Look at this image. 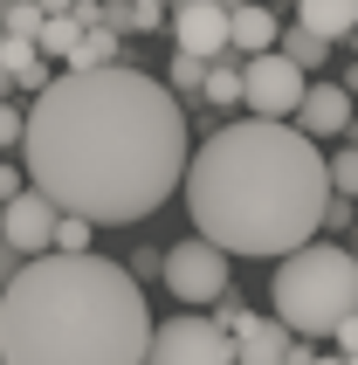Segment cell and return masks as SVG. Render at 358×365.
Returning a JSON list of instances; mask_svg holds the SVG:
<instances>
[{
  "label": "cell",
  "mask_w": 358,
  "mask_h": 365,
  "mask_svg": "<svg viewBox=\"0 0 358 365\" xmlns=\"http://www.w3.org/2000/svg\"><path fill=\"white\" fill-rule=\"evenodd\" d=\"M200 103H214V110H235V103H241V48H220V56H207Z\"/></svg>",
  "instance_id": "15"
},
{
  "label": "cell",
  "mask_w": 358,
  "mask_h": 365,
  "mask_svg": "<svg viewBox=\"0 0 358 365\" xmlns=\"http://www.w3.org/2000/svg\"><path fill=\"white\" fill-rule=\"evenodd\" d=\"M21 186H28V180H21V173H14V165H0V200H14V193H21Z\"/></svg>",
  "instance_id": "29"
},
{
  "label": "cell",
  "mask_w": 358,
  "mask_h": 365,
  "mask_svg": "<svg viewBox=\"0 0 358 365\" xmlns=\"http://www.w3.org/2000/svg\"><path fill=\"white\" fill-rule=\"evenodd\" d=\"M159 7H138V0H97V28H111V35H152V28H159Z\"/></svg>",
  "instance_id": "16"
},
{
  "label": "cell",
  "mask_w": 358,
  "mask_h": 365,
  "mask_svg": "<svg viewBox=\"0 0 358 365\" xmlns=\"http://www.w3.org/2000/svg\"><path fill=\"white\" fill-rule=\"evenodd\" d=\"M173 7V41L186 56H220L227 48V0H165Z\"/></svg>",
  "instance_id": "9"
},
{
  "label": "cell",
  "mask_w": 358,
  "mask_h": 365,
  "mask_svg": "<svg viewBox=\"0 0 358 365\" xmlns=\"http://www.w3.org/2000/svg\"><path fill=\"white\" fill-rule=\"evenodd\" d=\"M331 338H338V351H344V359H352V351H358V310H352V317H344L338 331H331Z\"/></svg>",
  "instance_id": "28"
},
{
  "label": "cell",
  "mask_w": 358,
  "mask_h": 365,
  "mask_svg": "<svg viewBox=\"0 0 358 365\" xmlns=\"http://www.w3.org/2000/svg\"><path fill=\"white\" fill-rule=\"evenodd\" d=\"M303 365H344V359H338V351H331V359H317V351H310V359H303Z\"/></svg>",
  "instance_id": "32"
},
{
  "label": "cell",
  "mask_w": 358,
  "mask_h": 365,
  "mask_svg": "<svg viewBox=\"0 0 358 365\" xmlns=\"http://www.w3.org/2000/svg\"><path fill=\"white\" fill-rule=\"evenodd\" d=\"M0 56H7V83L14 90H41V83L56 76V62L35 48V35H0Z\"/></svg>",
  "instance_id": "13"
},
{
  "label": "cell",
  "mask_w": 358,
  "mask_h": 365,
  "mask_svg": "<svg viewBox=\"0 0 358 365\" xmlns=\"http://www.w3.org/2000/svg\"><path fill=\"white\" fill-rule=\"evenodd\" d=\"M290 7H297V21L310 35H324V41L358 35V0H290Z\"/></svg>",
  "instance_id": "14"
},
{
  "label": "cell",
  "mask_w": 358,
  "mask_h": 365,
  "mask_svg": "<svg viewBox=\"0 0 358 365\" xmlns=\"http://www.w3.org/2000/svg\"><path fill=\"white\" fill-rule=\"evenodd\" d=\"M303 83H310V76H303L282 48L241 56V103H248V118H297Z\"/></svg>",
  "instance_id": "6"
},
{
  "label": "cell",
  "mask_w": 358,
  "mask_h": 365,
  "mask_svg": "<svg viewBox=\"0 0 358 365\" xmlns=\"http://www.w3.org/2000/svg\"><path fill=\"white\" fill-rule=\"evenodd\" d=\"M358 103L344 83H303V103H297V131H310V138H338V131H352Z\"/></svg>",
  "instance_id": "10"
},
{
  "label": "cell",
  "mask_w": 358,
  "mask_h": 365,
  "mask_svg": "<svg viewBox=\"0 0 358 365\" xmlns=\"http://www.w3.org/2000/svg\"><path fill=\"white\" fill-rule=\"evenodd\" d=\"M90 242H97V221H83V214H56V235H48L56 255H83Z\"/></svg>",
  "instance_id": "20"
},
{
  "label": "cell",
  "mask_w": 358,
  "mask_h": 365,
  "mask_svg": "<svg viewBox=\"0 0 358 365\" xmlns=\"http://www.w3.org/2000/svg\"><path fill=\"white\" fill-rule=\"evenodd\" d=\"M76 35H83V21L76 14H41V28H35V48L48 62H62L69 48H76Z\"/></svg>",
  "instance_id": "19"
},
{
  "label": "cell",
  "mask_w": 358,
  "mask_h": 365,
  "mask_svg": "<svg viewBox=\"0 0 358 365\" xmlns=\"http://www.w3.org/2000/svg\"><path fill=\"white\" fill-rule=\"evenodd\" d=\"M0 365H7V359H0Z\"/></svg>",
  "instance_id": "36"
},
{
  "label": "cell",
  "mask_w": 358,
  "mask_h": 365,
  "mask_svg": "<svg viewBox=\"0 0 358 365\" xmlns=\"http://www.w3.org/2000/svg\"><path fill=\"white\" fill-rule=\"evenodd\" d=\"M269 304H276V324L290 331V338H331V331L344 324L358 310V255L338 242H297L290 255H282L276 269V289H269Z\"/></svg>",
  "instance_id": "4"
},
{
  "label": "cell",
  "mask_w": 358,
  "mask_h": 365,
  "mask_svg": "<svg viewBox=\"0 0 358 365\" xmlns=\"http://www.w3.org/2000/svg\"><path fill=\"white\" fill-rule=\"evenodd\" d=\"M124 269H131L138 283H152V276H159V255H152V248H138V255H131V262H124Z\"/></svg>",
  "instance_id": "27"
},
{
  "label": "cell",
  "mask_w": 358,
  "mask_h": 365,
  "mask_svg": "<svg viewBox=\"0 0 358 365\" xmlns=\"http://www.w3.org/2000/svg\"><path fill=\"white\" fill-rule=\"evenodd\" d=\"M21 262H28V255H21V248H14V242H0V289L14 283V269H21Z\"/></svg>",
  "instance_id": "26"
},
{
  "label": "cell",
  "mask_w": 358,
  "mask_h": 365,
  "mask_svg": "<svg viewBox=\"0 0 358 365\" xmlns=\"http://www.w3.org/2000/svg\"><path fill=\"white\" fill-rule=\"evenodd\" d=\"M227 7H235V0H227Z\"/></svg>",
  "instance_id": "35"
},
{
  "label": "cell",
  "mask_w": 358,
  "mask_h": 365,
  "mask_svg": "<svg viewBox=\"0 0 358 365\" xmlns=\"http://www.w3.org/2000/svg\"><path fill=\"white\" fill-rule=\"evenodd\" d=\"M159 276H165V289L179 304H214L220 289H235V255L214 248L207 235H193V242L159 248Z\"/></svg>",
  "instance_id": "5"
},
{
  "label": "cell",
  "mask_w": 358,
  "mask_h": 365,
  "mask_svg": "<svg viewBox=\"0 0 358 365\" xmlns=\"http://www.w3.org/2000/svg\"><path fill=\"white\" fill-rule=\"evenodd\" d=\"M0 97H14V83H7V56H0Z\"/></svg>",
  "instance_id": "31"
},
{
  "label": "cell",
  "mask_w": 358,
  "mask_h": 365,
  "mask_svg": "<svg viewBox=\"0 0 358 365\" xmlns=\"http://www.w3.org/2000/svg\"><path fill=\"white\" fill-rule=\"evenodd\" d=\"M214 304H220V310H214V324H220V331H235V324H241V317H248V304H241L235 289H220Z\"/></svg>",
  "instance_id": "25"
},
{
  "label": "cell",
  "mask_w": 358,
  "mask_h": 365,
  "mask_svg": "<svg viewBox=\"0 0 358 365\" xmlns=\"http://www.w3.org/2000/svg\"><path fill=\"white\" fill-rule=\"evenodd\" d=\"M186 103L131 62L56 69L28 103L21 165L56 214L97 227H131L159 214L186 173Z\"/></svg>",
  "instance_id": "1"
},
{
  "label": "cell",
  "mask_w": 358,
  "mask_h": 365,
  "mask_svg": "<svg viewBox=\"0 0 358 365\" xmlns=\"http://www.w3.org/2000/svg\"><path fill=\"white\" fill-rule=\"evenodd\" d=\"M145 365H235V331L214 317H165L145 345Z\"/></svg>",
  "instance_id": "7"
},
{
  "label": "cell",
  "mask_w": 358,
  "mask_h": 365,
  "mask_svg": "<svg viewBox=\"0 0 358 365\" xmlns=\"http://www.w3.org/2000/svg\"><path fill=\"white\" fill-rule=\"evenodd\" d=\"M324 173H331V193H352L358 200V145H344L338 159H324Z\"/></svg>",
  "instance_id": "23"
},
{
  "label": "cell",
  "mask_w": 358,
  "mask_h": 365,
  "mask_svg": "<svg viewBox=\"0 0 358 365\" xmlns=\"http://www.w3.org/2000/svg\"><path fill=\"white\" fill-rule=\"evenodd\" d=\"M179 186L193 235L227 255H290L317 235V214L331 200L317 138L290 118H241L207 131V145L186 152Z\"/></svg>",
  "instance_id": "2"
},
{
  "label": "cell",
  "mask_w": 358,
  "mask_h": 365,
  "mask_svg": "<svg viewBox=\"0 0 358 365\" xmlns=\"http://www.w3.org/2000/svg\"><path fill=\"white\" fill-rule=\"evenodd\" d=\"M282 351H290V331H282L276 317L248 310L235 324V365H282Z\"/></svg>",
  "instance_id": "11"
},
{
  "label": "cell",
  "mask_w": 358,
  "mask_h": 365,
  "mask_svg": "<svg viewBox=\"0 0 358 365\" xmlns=\"http://www.w3.org/2000/svg\"><path fill=\"white\" fill-rule=\"evenodd\" d=\"M35 28H41L35 0H0V35H35Z\"/></svg>",
  "instance_id": "22"
},
{
  "label": "cell",
  "mask_w": 358,
  "mask_h": 365,
  "mask_svg": "<svg viewBox=\"0 0 358 365\" xmlns=\"http://www.w3.org/2000/svg\"><path fill=\"white\" fill-rule=\"evenodd\" d=\"M103 62H124V35H111V28H83L76 48L62 56V69H103Z\"/></svg>",
  "instance_id": "17"
},
{
  "label": "cell",
  "mask_w": 358,
  "mask_h": 365,
  "mask_svg": "<svg viewBox=\"0 0 358 365\" xmlns=\"http://www.w3.org/2000/svg\"><path fill=\"white\" fill-rule=\"evenodd\" d=\"M152 310L124 262L35 255L0 289V359L7 365H145Z\"/></svg>",
  "instance_id": "3"
},
{
  "label": "cell",
  "mask_w": 358,
  "mask_h": 365,
  "mask_svg": "<svg viewBox=\"0 0 358 365\" xmlns=\"http://www.w3.org/2000/svg\"><path fill=\"white\" fill-rule=\"evenodd\" d=\"M41 14H69V0H35Z\"/></svg>",
  "instance_id": "30"
},
{
  "label": "cell",
  "mask_w": 358,
  "mask_h": 365,
  "mask_svg": "<svg viewBox=\"0 0 358 365\" xmlns=\"http://www.w3.org/2000/svg\"><path fill=\"white\" fill-rule=\"evenodd\" d=\"M48 235H56V200H41L35 186L0 200V242H14L21 255H48Z\"/></svg>",
  "instance_id": "8"
},
{
  "label": "cell",
  "mask_w": 358,
  "mask_h": 365,
  "mask_svg": "<svg viewBox=\"0 0 358 365\" xmlns=\"http://www.w3.org/2000/svg\"><path fill=\"white\" fill-rule=\"evenodd\" d=\"M276 48L297 62L303 76H310V69H324V56H331V41H324V35H310L303 21H297V28H282V35H276Z\"/></svg>",
  "instance_id": "18"
},
{
  "label": "cell",
  "mask_w": 358,
  "mask_h": 365,
  "mask_svg": "<svg viewBox=\"0 0 358 365\" xmlns=\"http://www.w3.org/2000/svg\"><path fill=\"white\" fill-rule=\"evenodd\" d=\"M21 124H28V110L14 97H0V152H21Z\"/></svg>",
  "instance_id": "24"
},
{
  "label": "cell",
  "mask_w": 358,
  "mask_h": 365,
  "mask_svg": "<svg viewBox=\"0 0 358 365\" xmlns=\"http://www.w3.org/2000/svg\"><path fill=\"white\" fill-rule=\"evenodd\" d=\"M282 21L262 7V0H235L227 7V48H241V56H262V48H276Z\"/></svg>",
  "instance_id": "12"
},
{
  "label": "cell",
  "mask_w": 358,
  "mask_h": 365,
  "mask_svg": "<svg viewBox=\"0 0 358 365\" xmlns=\"http://www.w3.org/2000/svg\"><path fill=\"white\" fill-rule=\"evenodd\" d=\"M138 7H159V14H165V0H138Z\"/></svg>",
  "instance_id": "34"
},
{
  "label": "cell",
  "mask_w": 358,
  "mask_h": 365,
  "mask_svg": "<svg viewBox=\"0 0 358 365\" xmlns=\"http://www.w3.org/2000/svg\"><path fill=\"white\" fill-rule=\"evenodd\" d=\"M200 76H207V56H186V48H173L165 90H173V97H193V103H200Z\"/></svg>",
  "instance_id": "21"
},
{
  "label": "cell",
  "mask_w": 358,
  "mask_h": 365,
  "mask_svg": "<svg viewBox=\"0 0 358 365\" xmlns=\"http://www.w3.org/2000/svg\"><path fill=\"white\" fill-rule=\"evenodd\" d=\"M344 90H358V62H352V69H344Z\"/></svg>",
  "instance_id": "33"
}]
</instances>
